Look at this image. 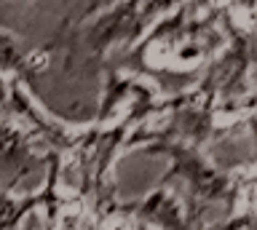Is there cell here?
Instances as JSON below:
<instances>
[{
    "label": "cell",
    "mask_w": 257,
    "mask_h": 230,
    "mask_svg": "<svg viewBox=\"0 0 257 230\" xmlns=\"http://www.w3.org/2000/svg\"><path fill=\"white\" fill-rule=\"evenodd\" d=\"M128 214H137L142 222H150L161 230H188L190 227V214L185 211V206L169 193V190H156L153 195H148L145 201L126 206Z\"/></svg>",
    "instance_id": "cell-1"
},
{
    "label": "cell",
    "mask_w": 257,
    "mask_h": 230,
    "mask_svg": "<svg viewBox=\"0 0 257 230\" xmlns=\"http://www.w3.org/2000/svg\"><path fill=\"white\" fill-rule=\"evenodd\" d=\"M40 203V193L32 198H8L0 195V230H14L16 222H19L24 214H27L32 206Z\"/></svg>",
    "instance_id": "cell-2"
},
{
    "label": "cell",
    "mask_w": 257,
    "mask_h": 230,
    "mask_svg": "<svg viewBox=\"0 0 257 230\" xmlns=\"http://www.w3.org/2000/svg\"><path fill=\"white\" fill-rule=\"evenodd\" d=\"M137 230H150V227H148V225H140V227H137Z\"/></svg>",
    "instance_id": "cell-3"
}]
</instances>
